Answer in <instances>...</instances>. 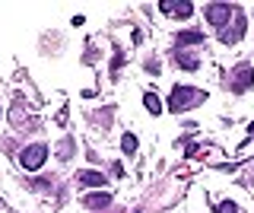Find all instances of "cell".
<instances>
[{"mask_svg":"<svg viewBox=\"0 0 254 213\" xmlns=\"http://www.w3.org/2000/svg\"><path fill=\"white\" fill-rule=\"evenodd\" d=\"M203 42V32H178V48L184 45H200Z\"/></svg>","mask_w":254,"mask_h":213,"instance_id":"10","label":"cell"},{"mask_svg":"<svg viewBox=\"0 0 254 213\" xmlns=\"http://www.w3.org/2000/svg\"><path fill=\"white\" fill-rule=\"evenodd\" d=\"M159 10L169 13V16H184V19H188L191 13H194V3H188V0H162Z\"/></svg>","mask_w":254,"mask_h":213,"instance_id":"4","label":"cell"},{"mask_svg":"<svg viewBox=\"0 0 254 213\" xmlns=\"http://www.w3.org/2000/svg\"><path fill=\"white\" fill-rule=\"evenodd\" d=\"M121 150H124V156H133V153H137V137H133V134H124V137H121Z\"/></svg>","mask_w":254,"mask_h":213,"instance_id":"12","label":"cell"},{"mask_svg":"<svg viewBox=\"0 0 254 213\" xmlns=\"http://www.w3.org/2000/svg\"><path fill=\"white\" fill-rule=\"evenodd\" d=\"M143 105H146V111H152V115L162 111V99H159L156 92H143Z\"/></svg>","mask_w":254,"mask_h":213,"instance_id":"11","label":"cell"},{"mask_svg":"<svg viewBox=\"0 0 254 213\" xmlns=\"http://www.w3.org/2000/svg\"><path fill=\"white\" fill-rule=\"evenodd\" d=\"M146 70H150V73H162V67H159V61H146Z\"/></svg>","mask_w":254,"mask_h":213,"instance_id":"15","label":"cell"},{"mask_svg":"<svg viewBox=\"0 0 254 213\" xmlns=\"http://www.w3.org/2000/svg\"><path fill=\"white\" fill-rule=\"evenodd\" d=\"M200 102H206V92L203 89H194V86H178L175 83V89H172V96H169V111H188L194 108V105H200Z\"/></svg>","mask_w":254,"mask_h":213,"instance_id":"1","label":"cell"},{"mask_svg":"<svg viewBox=\"0 0 254 213\" xmlns=\"http://www.w3.org/2000/svg\"><path fill=\"white\" fill-rule=\"evenodd\" d=\"M76 185H83V188H105V175L96 169H83L76 175Z\"/></svg>","mask_w":254,"mask_h":213,"instance_id":"7","label":"cell"},{"mask_svg":"<svg viewBox=\"0 0 254 213\" xmlns=\"http://www.w3.org/2000/svg\"><path fill=\"white\" fill-rule=\"evenodd\" d=\"M251 83H254V70L248 67V64H238V67H235V80H232L229 86H232L235 92H245Z\"/></svg>","mask_w":254,"mask_h":213,"instance_id":"5","label":"cell"},{"mask_svg":"<svg viewBox=\"0 0 254 213\" xmlns=\"http://www.w3.org/2000/svg\"><path fill=\"white\" fill-rule=\"evenodd\" d=\"M70 156H73V140L67 137V140L57 143V159H70Z\"/></svg>","mask_w":254,"mask_h":213,"instance_id":"13","label":"cell"},{"mask_svg":"<svg viewBox=\"0 0 254 213\" xmlns=\"http://www.w3.org/2000/svg\"><path fill=\"white\" fill-rule=\"evenodd\" d=\"M48 143H29L23 153H19V165H23L25 172H38L45 162H48Z\"/></svg>","mask_w":254,"mask_h":213,"instance_id":"2","label":"cell"},{"mask_svg":"<svg viewBox=\"0 0 254 213\" xmlns=\"http://www.w3.org/2000/svg\"><path fill=\"white\" fill-rule=\"evenodd\" d=\"M242 32H245V16L238 13L232 29H229V26H226V29H219V42H223V45H232V42H238V38H242Z\"/></svg>","mask_w":254,"mask_h":213,"instance_id":"6","label":"cell"},{"mask_svg":"<svg viewBox=\"0 0 254 213\" xmlns=\"http://www.w3.org/2000/svg\"><path fill=\"white\" fill-rule=\"evenodd\" d=\"M111 204V194L108 191H96V194L86 197V207H108Z\"/></svg>","mask_w":254,"mask_h":213,"instance_id":"9","label":"cell"},{"mask_svg":"<svg viewBox=\"0 0 254 213\" xmlns=\"http://www.w3.org/2000/svg\"><path fill=\"white\" fill-rule=\"evenodd\" d=\"M137 213H140V210H137Z\"/></svg>","mask_w":254,"mask_h":213,"instance_id":"17","label":"cell"},{"mask_svg":"<svg viewBox=\"0 0 254 213\" xmlns=\"http://www.w3.org/2000/svg\"><path fill=\"white\" fill-rule=\"evenodd\" d=\"M175 61H178V67H184V70H200V61H197V57H194V54H188V51H181V48H178L175 51Z\"/></svg>","mask_w":254,"mask_h":213,"instance_id":"8","label":"cell"},{"mask_svg":"<svg viewBox=\"0 0 254 213\" xmlns=\"http://www.w3.org/2000/svg\"><path fill=\"white\" fill-rule=\"evenodd\" d=\"M203 16L210 19V26L226 29L229 16H235V6H229V3H206V6H203Z\"/></svg>","mask_w":254,"mask_h":213,"instance_id":"3","label":"cell"},{"mask_svg":"<svg viewBox=\"0 0 254 213\" xmlns=\"http://www.w3.org/2000/svg\"><path fill=\"white\" fill-rule=\"evenodd\" d=\"M111 175H115V178H121V175H124V169H121V162H115V165H111Z\"/></svg>","mask_w":254,"mask_h":213,"instance_id":"16","label":"cell"},{"mask_svg":"<svg viewBox=\"0 0 254 213\" xmlns=\"http://www.w3.org/2000/svg\"><path fill=\"white\" fill-rule=\"evenodd\" d=\"M213 210H216V213H242V207H238L235 201H219Z\"/></svg>","mask_w":254,"mask_h":213,"instance_id":"14","label":"cell"}]
</instances>
